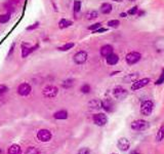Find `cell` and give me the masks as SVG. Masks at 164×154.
I'll return each mask as SVG.
<instances>
[{"mask_svg":"<svg viewBox=\"0 0 164 154\" xmlns=\"http://www.w3.org/2000/svg\"><path fill=\"white\" fill-rule=\"evenodd\" d=\"M7 91H8V87H7V86L4 85V84H0V95H1V93H6Z\"/></svg>","mask_w":164,"mask_h":154,"instance_id":"cell-35","label":"cell"},{"mask_svg":"<svg viewBox=\"0 0 164 154\" xmlns=\"http://www.w3.org/2000/svg\"><path fill=\"white\" fill-rule=\"evenodd\" d=\"M102 108H104L107 112H112L113 111V103L110 100H104L102 102Z\"/></svg>","mask_w":164,"mask_h":154,"instance_id":"cell-16","label":"cell"},{"mask_svg":"<svg viewBox=\"0 0 164 154\" xmlns=\"http://www.w3.org/2000/svg\"><path fill=\"white\" fill-rule=\"evenodd\" d=\"M78 154H90V150L88 148H81L78 151Z\"/></svg>","mask_w":164,"mask_h":154,"instance_id":"cell-33","label":"cell"},{"mask_svg":"<svg viewBox=\"0 0 164 154\" xmlns=\"http://www.w3.org/2000/svg\"><path fill=\"white\" fill-rule=\"evenodd\" d=\"M54 117L56 118V119H66L67 117H68V112L65 110H60L58 111V112H56L54 114Z\"/></svg>","mask_w":164,"mask_h":154,"instance_id":"cell-18","label":"cell"},{"mask_svg":"<svg viewBox=\"0 0 164 154\" xmlns=\"http://www.w3.org/2000/svg\"><path fill=\"white\" fill-rule=\"evenodd\" d=\"M72 24H73L72 21H69V20H67V19H62L59 23V27L61 28V29H65V28L70 27Z\"/></svg>","mask_w":164,"mask_h":154,"instance_id":"cell-21","label":"cell"},{"mask_svg":"<svg viewBox=\"0 0 164 154\" xmlns=\"http://www.w3.org/2000/svg\"><path fill=\"white\" fill-rule=\"evenodd\" d=\"M153 108H154V104L152 101L146 100L142 103L141 105V112L145 115V116H149L151 115V113L153 112Z\"/></svg>","mask_w":164,"mask_h":154,"instance_id":"cell-2","label":"cell"},{"mask_svg":"<svg viewBox=\"0 0 164 154\" xmlns=\"http://www.w3.org/2000/svg\"><path fill=\"white\" fill-rule=\"evenodd\" d=\"M112 5L110 3H104L100 6V12L104 13V15H108V13H110L112 11Z\"/></svg>","mask_w":164,"mask_h":154,"instance_id":"cell-19","label":"cell"},{"mask_svg":"<svg viewBox=\"0 0 164 154\" xmlns=\"http://www.w3.org/2000/svg\"><path fill=\"white\" fill-rule=\"evenodd\" d=\"M59 93V89L56 86H54V85H47L43 88V91H42V95L43 97L47 99H52V98H54L56 95Z\"/></svg>","mask_w":164,"mask_h":154,"instance_id":"cell-3","label":"cell"},{"mask_svg":"<svg viewBox=\"0 0 164 154\" xmlns=\"http://www.w3.org/2000/svg\"><path fill=\"white\" fill-rule=\"evenodd\" d=\"M162 82H164V71H163V73L161 74V76H160V78L157 80L156 84H160V83H162Z\"/></svg>","mask_w":164,"mask_h":154,"instance_id":"cell-36","label":"cell"},{"mask_svg":"<svg viewBox=\"0 0 164 154\" xmlns=\"http://www.w3.org/2000/svg\"><path fill=\"white\" fill-rule=\"evenodd\" d=\"M88 107L90 108L91 110H98L102 108V101L98 100V99H93L88 103Z\"/></svg>","mask_w":164,"mask_h":154,"instance_id":"cell-12","label":"cell"},{"mask_svg":"<svg viewBox=\"0 0 164 154\" xmlns=\"http://www.w3.org/2000/svg\"><path fill=\"white\" fill-rule=\"evenodd\" d=\"M80 9H81V2L79 0H75L74 1V11L78 12L80 11Z\"/></svg>","mask_w":164,"mask_h":154,"instance_id":"cell-30","label":"cell"},{"mask_svg":"<svg viewBox=\"0 0 164 154\" xmlns=\"http://www.w3.org/2000/svg\"><path fill=\"white\" fill-rule=\"evenodd\" d=\"M37 138L41 142H48L52 139V134L48 130H40L37 132Z\"/></svg>","mask_w":164,"mask_h":154,"instance_id":"cell-10","label":"cell"},{"mask_svg":"<svg viewBox=\"0 0 164 154\" xmlns=\"http://www.w3.org/2000/svg\"><path fill=\"white\" fill-rule=\"evenodd\" d=\"M15 43H12L11 44V47H10V50H9V52H8V56L11 54V52L13 51V49H15Z\"/></svg>","mask_w":164,"mask_h":154,"instance_id":"cell-39","label":"cell"},{"mask_svg":"<svg viewBox=\"0 0 164 154\" xmlns=\"http://www.w3.org/2000/svg\"><path fill=\"white\" fill-rule=\"evenodd\" d=\"M26 154H40V151L35 147H29L26 150Z\"/></svg>","mask_w":164,"mask_h":154,"instance_id":"cell-28","label":"cell"},{"mask_svg":"<svg viewBox=\"0 0 164 154\" xmlns=\"http://www.w3.org/2000/svg\"><path fill=\"white\" fill-rule=\"evenodd\" d=\"M163 139H164V124L160 127L159 130H158V132H157L156 141H157V142H160V141H162Z\"/></svg>","mask_w":164,"mask_h":154,"instance_id":"cell-23","label":"cell"},{"mask_svg":"<svg viewBox=\"0 0 164 154\" xmlns=\"http://www.w3.org/2000/svg\"><path fill=\"white\" fill-rule=\"evenodd\" d=\"M120 25V22L118 20H112V21H109L108 22V26L111 28H118Z\"/></svg>","mask_w":164,"mask_h":154,"instance_id":"cell-29","label":"cell"},{"mask_svg":"<svg viewBox=\"0 0 164 154\" xmlns=\"http://www.w3.org/2000/svg\"><path fill=\"white\" fill-rule=\"evenodd\" d=\"M128 91L123 88L122 86H116L114 89H113V95L115 97L117 100H123L127 97Z\"/></svg>","mask_w":164,"mask_h":154,"instance_id":"cell-6","label":"cell"},{"mask_svg":"<svg viewBox=\"0 0 164 154\" xmlns=\"http://www.w3.org/2000/svg\"><path fill=\"white\" fill-rule=\"evenodd\" d=\"M87 58H88L87 52L84 50H80L74 54L73 60L77 65H81V64H84L86 61H87Z\"/></svg>","mask_w":164,"mask_h":154,"instance_id":"cell-5","label":"cell"},{"mask_svg":"<svg viewBox=\"0 0 164 154\" xmlns=\"http://www.w3.org/2000/svg\"><path fill=\"white\" fill-rule=\"evenodd\" d=\"M106 61H107V64L113 66V65H116L119 61V56L115 54H111L110 56H108L106 58Z\"/></svg>","mask_w":164,"mask_h":154,"instance_id":"cell-14","label":"cell"},{"mask_svg":"<svg viewBox=\"0 0 164 154\" xmlns=\"http://www.w3.org/2000/svg\"><path fill=\"white\" fill-rule=\"evenodd\" d=\"M141 58H142V54H141L140 52H137V51H131V52L126 54L125 60H126V63H127L128 65H135V64H137V62L140 61Z\"/></svg>","mask_w":164,"mask_h":154,"instance_id":"cell-4","label":"cell"},{"mask_svg":"<svg viewBox=\"0 0 164 154\" xmlns=\"http://www.w3.org/2000/svg\"><path fill=\"white\" fill-rule=\"evenodd\" d=\"M111 54H113V47L111 46V45L107 44V45L102 46V48H100V54H102V56L107 58V56H110Z\"/></svg>","mask_w":164,"mask_h":154,"instance_id":"cell-13","label":"cell"},{"mask_svg":"<svg viewBox=\"0 0 164 154\" xmlns=\"http://www.w3.org/2000/svg\"><path fill=\"white\" fill-rule=\"evenodd\" d=\"M98 17V12L96 11V10H90V11H88L85 15L86 20H88V21L94 20V19H96Z\"/></svg>","mask_w":164,"mask_h":154,"instance_id":"cell-22","label":"cell"},{"mask_svg":"<svg viewBox=\"0 0 164 154\" xmlns=\"http://www.w3.org/2000/svg\"><path fill=\"white\" fill-rule=\"evenodd\" d=\"M150 82V78H142L140 80H135V82L132 83L131 85V89L132 91H139L141 88L145 87V86L149 84Z\"/></svg>","mask_w":164,"mask_h":154,"instance_id":"cell-9","label":"cell"},{"mask_svg":"<svg viewBox=\"0 0 164 154\" xmlns=\"http://www.w3.org/2000/svg\"><path fill=\"white\" fill-rule=\"evenodd\" d=\"M31 91H32L31 85H30L29 83L26 82L21 83L20 85H19V87H17V93H19L20 95H23V97H26V95H30Z\"/></svg>","mask_w":164,"mask_h":154,"instance_id":"cell-8","label":"cell"},{"mask_svg":"<svg viewBox=\"0 0 164 154\" xmlns=\"http://www.w3.org/2000/svg\"><path fill=\"white\" fill-rule=\"evenodd\" d=\"M129 1H135V0H129Z\"/></svg>","mask_w":164,"mask_h":154,"instance_id":"cell-43","label":"cell"},{"mask_svg":"<svg viewBox=\"0 0 164 154\" xmlns=\"http://www.w3.org/2000/svg\"><path fill=\"white\" fill-rule=\"evenodd\" d=\"M90 85L89 84H83V85L81 86V91L83 93H90Z\"/></svg>","mask_w":164,"mask_h":154,"instance_id":"cell-31","label":"cell"},{"mask_svg":"<svg viewBox=\"0 0 164 154\" xmlns=\"http://www.w3.org/2000/svg\"><path fill=\"white\" fill-rule=\"evenodd\" d=\"M117 147L121 151H127L130 148V142L126 138H120L117 142Z\"/></svg>","mask_w":164,"mask_h":154,"instance_id":"cell-11","label":"cell"},{"mask_svg":"<svg viewBox=\"0 0 164 154\" xmlns=\"http://www.w3.org/2000/svg\"><path fill=\"white\" fill-rule=\"evenodd\" d=\"M150 126L149 122L144 119H137L131 122V128L137 130V132H143V130H148Z\"/></svg>","mask_w":164,"mask_h":154,"instance_id":"cell-1","label":"cell"},{"mask_svg":"<svg viewBox=\"0 0 164 154\" xmlns=\"http://www.w3.org/2000/svg\"><path fill=\"white\" fill-rule=\"evenodd\" d=\"M114 1H116V2H122L123 0H114Z\"/></svg>","mask_w":164,"mask_h":154,"instance_id":"cell-41","label":"cell"},{"mask_svg":"<svg viewBox=\"0 0 164 154\" xmlns=\"http://www.w3.org/2000/svg\"><path fill=\"white\" fill-rule=\"evenodd\" d=\"M12 2H19V1H20V0H11Z\"/></svg>","mask_w":164,"mask_h":154,"instance_id":"cell-42","label":"cell"},{"mask_svg":"<svg viewBox=\"0 0 164 154\" xmlns=\"http://www.w3.org/2000/svg\"><path fill=\"white\" fill-rule=\"evenodd\" d=\"M21 151H22V150H21L20 145L13 144L8 148L7 153L8 154H21Z\"/></svg>","mask_w":164,"mask_h":154,"instance_id":"cell-17","label":"cell"},{"mask_svg":"<svg viewBox=\"0 0 164 154\" xmlns=\"http://www.w3.org/2000/svg\"><path fill=\"white\" fill-rule=\"evenodd\" d=\"M106 29L105 28H98V29L94 30V33H100V32H105Z\"/></svg>","mask_w":164,"mask_h":154,"instance_id":"cell-38","label":"cell"},{"mask_svg":"<svg viewBox=\"0 0 164 154\" xmlns=\"http://www.w3.org/2000/svg\"><path fill=\"white\" fill-rule=\"evenodd\" d=\"M100 26H102V23H96V24H93L92 26H89L88 29L89 30H96V29H98V28H100Z\"/></svg>","mask_w":164,"mask_h":154,"instance_id":"cell-32","label":"cell"},{"mask_svg":"<svg viewBox=\"0 0 164 154\" xmlns=\"http://www.w3.org/2000/svg\"><path fill=\"white\" fill-rule=\"evenodd\" d=\"M74 85V79H66L62 82V86L64 88H70Z\"/></svg>","mask_w":164,"mask_h":154,"instance_id":"cell-24","label":"cell"},{"mask_svg":"<svg viewBox=\"0 0 164 154\" xmlns=\"http://www.w3.org/2000/svg\"><path fill=\"white\" fill-rule=\"evenodd\" d=\"M93 122L98 126H104L108 122V117L104 113H98V114L93 115Z\"/></svg>","mask_w":164,"mask_h":154,"instance_id":"cell-7","label":"cell"},{"mask_svg":"<svg viewBox=\"0 0 164 154\" xmlns=\"http://www.w3.org/2000/svg\"><path fill=\"white\" fill-rule=\"evenodd\" d=\"M10 19V13H6V15H0V24H5L7 23Z\"/></svg>","mask_w":164,"mask_h":154,"instance_id":"cell-27","label":"cell"},{"mask_svg":"<svg viewBox=\"0 0 164 154\" xmlns=\"http://www.w3.org/2000/svg\"><path fill=\"white\" fill-rule=\"evenodd\" d=\"M137 77H139V73H130L123 77V81L126 83L135 82V81L137 79Z\"/></svg>","mask_w":164,"mask_h":154,"instance_id":"cell-15","label":"cell"},{"mask_svg":"<svg viewBox=\"0 0 164 154\" xmlns=\"http://www.w3.org/2000/svg\"><path fill=\"white\" fill-rule=\"evenodd\" d=\"M31 52H32V48L30 46H28L27 44H23L22 45V58H27Z\"/></svg>","mask_w":164,"mask_h":154,"instance_id":"cell-20","label":"cell"},{"mask_svg":"<svg viewBox=\"0 0 164 154\" xmlns=\"http://www.w3.org/2000/svg\"><path fill=\"white\" fill-rule=\"evenodd\" d=\"M137 11V6H135V7H132L130 10H128V13H129V15H135Z\"/></svg>","mask_w":164,"mask_h":154,"instance_id":"cell-37","label":"cell"},{"mask_svg":"<svg viewBox=\"0 0 164 154\" xmlns=\"http://www.w3.org/2000/svg\"><path fill=\"white\" fill-rule=\"evenodd\" d=\"M112 154H116V153H112Z\"/></svg>","mask_w":164,"mask_h":154,"instance_id":"cell-44","label":"cell"},{"mask_svg":"<svg viewBox=\"0 0 164 154\" xmlns=\"http://www.w3.org/2000/svg\"><path fill=\"white\" fill-rule=\"evenodd\" d=\"M73 46H74V43L73 42H70V43H66V44H64L63 46L59 47V49L61 51H67V50H69V49H71Z\"/></svg>","mask_w":164,"mask_h":154,"instance_id":"cell-25","label":"cell"},{"mask_svg":"<svg viewBox=\"0 0 164 154\" xmlns=\"http://www.w3.org/2000/svg\"><path fill=\"white\" fill-rule=\"evenodd\" d=\"M4 7L6 8V10L8 11V13H9V12L15 11V6H13V2H12V1H9V2L5 3Z\"/></svg>","mask_w":164,"mask_h":154,"instance_id":"cell-26","label":"cell"},{"mask_svg":"<svg viewBox=\"0 0 164 154\" xmlns=\"http://www.w3.org/2000/svg\"><path fill=\"white\" fill-rule=\"evenodd\" d=\"M120 17H126V13H121V15H120Z\"/></svg>","mask_w":164,"mask_h":154,"instance_id":"cell-40","label":"cell"},{"mask_svg":"<svg viewBox=\"0 0 164 154\" xmlns=\"http://www.w3.org/2000/svg\"><path fill=\"white\" fill-rule=\"evenodd\" d=\"M38 27H39V23H34L33 25H31V26H29V27L26 28V30H28V31H30V30H35Z\"/></svg>","mask_w":164,"mask_h":154,"instance_id":"cell-34","label":"cell"}]
</instances>
